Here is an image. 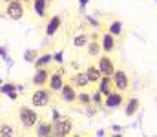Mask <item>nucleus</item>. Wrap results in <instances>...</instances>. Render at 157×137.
Masks as SVG:
<instances>
[{
    "label": "nucleus",
    "mask_w": 157,
    "mask_h": 137,
    "mask_svg": "<svg viewBox=\"0 0 157 137\" xmlns=\"http://www.w3.org/2000/svg\"><path fill=\"white\" fill-rule=\"evenodd\" d=\"M73 132V121L60 113V112H53V119H51V135L53 137H70Z\"/></svg>",
    "instance_id": "nucleus-1"
},
{
    "label": "nucleus",
    "mask_w": 157,
    "mask_h": 137,
    "mask_svg": "<svg viewBox=\"0 0 157 137\" xmlns=\"http://www.w3.org/2000/svg\"><path fill=\"white\" fill-rule=\"evenodd\" d=\"M17 113H18V121H20L22 128L29 130V128H35V126H37V123H39V113H37V110H35L33 106L22 104Z\"/></svg>",
    "instance_id": "nucleus-2"
},
{
    "label": "nucleus",
    "mask_w": 157,
    "mask_h": 137,
    "mask_svg": "<svg viewBox=\"0 0 157 137\" xmlns=\"http://www.w3.org/2000/svg\"><path fill=\"white\" fill-rule=\"evenodd\" d=\"M51 99H53V93L48 88H35L31 93V106L33 108H46V106H49Z\"/></svg>",
    "instance_id": "nucleus-3"
},
{
    "label": "nucleus",
    "mask_w": 157,
    "mask_h": 137,
    "mask_svg": "<svg viewBox=\"0 0 157 137\" xmlns=\"http://www.w3.org/2000/svg\"><path fill=\"white\" fill-rule=\"evenodd\" d=\"M112 81H113V88L115 91H121V93H126L130 90V75L126 70H115V73L112 75Z\"/></svg>",
    "instance_id": "nucleus-4"
},
{
    "label": "nucleus",
    "mask_w": 157,
    "mask_h": 137,
    "mask_svg": "<svg viewBox=\"0 0 157 137\" xmlns=\"http://www.w3.org/2000/svg\"><path fill=\"white\" fill-rule=\"evenodd\" d=\"M97 68L99 71L102 73V77H112L115 73V64H113V59L110 55H101L99 57V62H97Z\"/></svg>",
    "instance_id": "nucleus-5"
},
{
    "label": "nucleus",
    "mask_w": 157,
    "mask_h": 137,
    "mask_svg": "<svg viewBox=\"0 0 157 137\" xmlns=\"http://www.w3.org/2000/svg\"><path fill=\"white\" fill-rule=\"evenodd\" d=\"M24 11H26V7H24V4L20 0H13L11 4L6 6V15L11 20H22L24 18Z\"/></svg>",
    "instance_id": "nucleus-6"
},
{
    "label": "nucleus",
    "mask_w": 157,
    "mask_h": 137,
    "mask_svg": "<svg viewBox=\"0 0 157 137\" xmlns=\"http://www.w3.org/2000/svg\"><path fill=\"white\" fill-rule=\"evenodd\" d=\"M64 82H66V81H64V75H62V68H59V70L51 71L49 82H48V90L51 91V93H59V91L62 90Z\"/></svg>",
    "instance_id": "nucleus-7"
},
{
    "label": "nucleus",
    "mask_w": 157,
    "mask_h": 137,
    "mask_svg": "<svg viewBox=\"0 0 157 137\" xmlns=\"http://www.w3.org/2000/svg\"><path fill=\"white\" fill-rule=\"evenodd\" d=\"M49 75H51V70L49 68H40V70H35L33 77H31V82L35 88H46L48 82H49Z\"/></svg>",
    "instance_id": "nucleus-8"
},
{
    "label": "nucleus",
    "mask_w": 157,
    "mask_h": 137,
    "mask_svg": "<svg viewBox=\"0 0 157 137\" xmlns=\"http://www.w3.org/2000/svg\"><path fill=\"white\" fill-rule=\"evenodd\" d=\"M77 93H78V91L71 86V82H70V81H68V82H64L62 90L59 91L60 101H62L64 104H75V102H77Z\"/></svg>",
    "instance_id": "nucleus-9"
},
{
    "label": "nucleus",
    "mask_w": 157,
    "mask_h": 137,
    "mask_svg": "<svg viewBox=\"0 0 157 137\" xmlns=\"http://www.w3.org/2000/svg\"><path fill=\"white\" fill-rule=\"evenodd\" d=\"M70 82H71V86H73L75 90H78V91H84V90H88V88L91 86L88 75H86L84 71H77V73H73L71 79H70Z\"/></svg>",
    "instance_id": "nucleus-10"
},
{
    "label": "nucleus",
    "mask_w": 157,
    "mask_h": 137,
    "mask_svg": "<svg viewBox=\"0 0 157 137\" xmlns=\"http://www.w3.org/2000/svg\"><path fill=\"white\" fill-rule=\"evenodd\" d=\"M122 104H124V93H121V91H113L104 99V108H108V110L121 108Z\"/></svg>",
    "instance_id": "nucleus-11"
},
{
    "label": "nucleus",
    "mask_w": 157,
    "mask_h": 137,
    "mask_svg": "<svg viewBox=\"0 0 157 137\" xmlns=\"http://www.w3.org/2000/svg\"><path fill=\"white\" fill-rule=\"evenodd\" d=\"M115 48H117V40H115V37L110 35L108 31H104V33L101 35V49H102L104 53H112Z\"/></svg>",
    "instance_id": "nucleus-12"
},
{
    "label": "nucleus",
    "mask_w": 157,
    "mask_h": 137,
    "mask_svg": "<svg viewBox=\"0 0 157 137\" xmlns=\"http://www.w3.org/2000/svg\"><path fill=\"white\" fill-rule=\"evenodd\" d=\"M139 108H141V101L137 99V95H132L126 101V104H124V115L126 117H133L139 112Z\"/></svg>",
    "instance_id": "nucleus-13"
},
{
    "label": "nucleus",
    "mask_w": 157,
    "mask_h": 137,
    "mask_svg": "<svg viewBox=\"0 0 157 137\" xmlns=\"http://www.w3.org/2000/svg\"><path fill=\"white\" fill-rule=\"evenodd\" d=\"M102 49H101V37L99 35H90V42L86 46V53L90 55V57H97L99 53H101Z\"/></svg>",
    "instance_id": "nucleus-14"
},
{
    "label": "nucleus",
    "mask_w": 157,
    "mask_h": 137,
    "mask_svg": "<svg viewBox=\"0 0 157 137\" xmlns=\"http://www.w3.org/2000/svg\"><path fill=\"white\" fill-rule=\"evenodd\" d=\"M60 26H62L60 15H53V17L48 20V24H46V35H48V37H53V35L60 29Z\"/></svg>",
    "instance_id": "nucleus-15"
},
{
    "label": "nucleus",
    "mask_w": 157,
    "mask_h": 137,
    "mask_svg": "<svg viewBox=\"0 0 157 137\" xmlns=\"http://www.w3.org/2000/svg\"><path fill=\"white\" fill-rule=\"evenodd\" d=\"M99 88L97 90L101 91L102 95H104V99L110 95V93H113L115 91V88H113V81H112V77H102L101 81H99V84H97Z\"/></svg>",
    "instance_id": "nucleus-16"
},
{
    "label": "nucleus",
    "mask_w": 157,
    "mask_h": 137,
    "mask_svg": "<svg viewBox=\"0 0 157 137\" xmlns=\"http://www.w3.org/2000/svg\"><path fill=\"white\" fill-rule=\"evenodd\" d=\"M84 73L88 75V79H90V82H91V84H99V81L102 79V73L99 71L97 64H88V66H86V70H84Z\"/></svg>",
    "instance_id": "nucleus-17"
},
{
    "label": "nucleus",
    "mask_w": 157,
    "mask_h": 137,
    "mask_svg": "<svg viewBox=\"0 0 157 137\" xmlns=\"http://www.w3.org/2000/svg\"><path fill=\"white\" fill-rule=\"evenodd\" d=\"M51 135V123L39 119L37 126H35V137H49Z\"/></svg>",
    "instance_id": "nucleus-18"
},
{
    "label": "nucleus",
    "mask_w": 157,
    "mask_h": 137,
    "mask_svg": "<svg viewBox=\"0 0 157 137\" xmlns=\"http://www.w3.org/2000/svg\"><path fill=\"white\" fill-rule=\"evenodd\" d=\"M31 6H33V11H35L37 17H40V18L48 17V6H49L48 0H33Z\"/></svg>",
    "instance_id": "nucleus-19"
},
{
    "label": "nucleus",
    "mask_w": 157,
    "mask_h": 137,
    "mask_svg": "<svg viewBox=\"0 0 157 137\" xmlns=\"http://www.w3.org/2000/svg\"><path fill=\"white\" fill-rule=\"evenodd\" d=\"M53 62V55L49 53V51H44V53H40L39 59L35 60V70H40V68H49V64Z\"/></svg>",
    "instance_id": "nucleus-20"
},
{
    "label": "nucleus",
    "mask_w": 157,
    "mask_h": 137,
    "mask_svg": "<svg viewBox=\"0 0 157 137\" xmlns=\"http://www.w3.org/2000/svg\"><path fill=\"white\" fill-rule=\"evenodd\" d=\"M0 91L6 93L11 101H17V97H18V86H15V84H11V82L2 84V86H0Z\"/></svg>",
    "instance_id": "nucleus-21"
},
{
    "label": "nucleus",
    "mask_w": 157,
    "mask_h": 137,
    "mask_svg": "<svg viewBox=\"0 0 157 137\" xmlns=\"http://www.w3.org/2000/svg\"><path fill=\"white\" fill-rule=\"evenodd\" d=\"M77 102L80 106H84V108H90V106H91V93L88 90L78 91L77 93Z\"/></svg>",
    "instance_id": "nucleus-22"
},
{
    "label": "nucleus",
    "mask_w": 157,
    "mask_h": 137,
    "mask_svg": "<svg viewBox=\"0 0 157 137\" xmlns=\"http://www.w3.org/2000/svg\"><path fill=\"white\" fill-rule=\"evenodd\" d=\"M122 31H124V24H122L121 20H113V22L108 26V33L113 35L115 39H117L119 35H122Z\"/></svg>",
    "instance_id": "nucleus-23"
},
{
    "label": "nucleus",
    "mask_w": 157,
    "mask_h": 137,
    "mask_svg": "<svg viewBox=\"0 0 157 137\" xmlns=\"http://www.w3.org/2000/svg\"><path fill=\"white\" fill-rule=\"evenodd\" d=\"M90 42V35H86V33H78L73 37V46L77 48V49H82V48H86Z\"/></svg>",
    "instance_id": "nucleus-24"
},
{
    "label": "nucleus",
    "mask_w": 157,
    "mask_h": 137,
    "mask_svg": "<svg viewBox=\"0 0 157 137\" xmlns=\"http://www.w3.org/2000/svg\"><path fill=\"white\" fill-rule=\"evenodd\" d=\"M0 137H15V126L9 123H0Z\"/></svg>",
    "instance_id": "nucleus-25"
},
{
    "label": "nucleus",
    "mask_w": 157,
    "mask_h": 137,
    "mask_svg": "<svg viewBox=\"0 0 157 137\" xmlns=\"http://www.w3.org/2000/svg\"><path fill=\"white\" fill-rule=\"evenodd\" d=\"M91 104L93 106H104V95L99 90H95L91 93Z\"/></svg>",
    "instance_id": "nucleus-26"
},
{
    "label": "nucleus",
    "mask_w": 157,
    "mask_h": 137,
    "mask_svg": "<svg viewBox=\"0 0 157 137\" xmlns=\"http://www.w3.org/2000/svg\"><path fill=\"white\" fill-rule=\"evenodd\" d=\"M39 51H37V49H28V51H26V57H24V59H26V60H28V62H33V64H35V60H37V59H39Z\"/></svg>",
    "instance_id": "nucleus-27"
},
{
    "label": "nucleus",
    "mask_w": 157,
    "mask_h": 137,
    "mask_svg": "<svg viewBox=\"0 0 157 137\" xmlns=\"http://www.w3.org/2000/svg\"><path fill=\"white\" fill-rule=\"evenodd\" d=\"M53 60H57V62H62V53H55V55H53Z\"/></svg>",
    "instance_id": "nucleus-28"
},
{
    "label": "nucleus",
    "mask_w": 157,
    "mask_h": 137,
    "mask_svg": "<svg viewBox=\"0 0 157 137\" xmlns=\"http://www.w3.org/2000/svg\"><path fill=\"white\" fill-rule=\"evenodd\" d=\"M88 22H90V24H93V26H95V28H97V26H99V22H97V20H95V18H93V17H88Z\"/></svg>",
    "instance_id": "nucleus-29"
},
{
    "label": "nucleus",
    "mask_w": 157,
    "mask_h": 137,
    "mask_svg": "<svg viewBox=\"0 0 157 137\" xmlns=\"http://www.w3.org/2000/svg\"><path fill=\"white\" fill-rule=\"evenodd\" d=\"M78 2H80V6H82V7H84V6L88 4V0H78Z\"/></svg>",
    "instance_id": "nucleus-30"
},
{
    "label": "nucleus",
    "mask_w": 157,
    "mask_h": 137,
    "mask_svg": "<svg viewBox=\"0 0 157 137\" xmlns=\"http://www.w3.org/2000/svg\"><path fill=\"white\" fill-rule=\"evenodd\" d=\"M20 2H22V4H24V6H26V4H31V2H33V0H20Z\"/></svg>",
    "instance_id": "nucleus-31"
},
{
    "label": "nucleus",
    "mask_w": 157,
    "mask_h": 137,
    "mask_svg": "<svg viewBox=\"0 0 157 137\" xmlns=\"http://www.w3.org/2000/svg\"><path fill=\"white\" fill-rule=\"evenodd\" d=\"M0 53H2L4 57H6V49H4V48H0Z\"/></svg>",
    "instance_id": "nucleus-32"
},
{
    "label": "nucleus",
    "mask_w": 157,
    "mask_h": 137,
    "mask_svg": "<svg viewBox=\"0 0 157 137\" xmlns=\"http://www.w3.org/2000/svg\"><path fill=\"white\" fill-rule=\"evenodd\" d=\"M2 2H4V4H6V6H7V4H11V2H13V0H2Z\"/></svg>",
    "instance_id": "nucleus-33"
},
{
    "label": "nucleus",
    "mask_w": 157,
    "mask_h": 137,
    "mask_svg": "<svg viewBox=\"0 0 157 137\" xmlns=\"http://www.w3.org/2000/svg\"><path fill=\"white\" fill-rule=\"evenodd\" d=\"M15 137H28L26 134H18V135H15Z\"/></svg>",
    "instance_id": "nucleus-34"
},
{
    "label": "nucleus",
    "mask_w": 157,
    "mask_h": 137,
    "mask_svg": "<svg viewBox=\"0 0 157 137\" xmlns=\"http://www.w3.org/2000/svg\"><path fill=\"white\" fill-rule=\"evenodd\" d=\"M113 137H122V135H121V134H115V135H113Z\"/></svg>",
    "instance_id": "nucleus-35"
}]
</instances>
